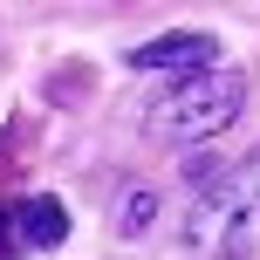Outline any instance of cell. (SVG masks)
Instances as JSON below:
<instances>
[{"label": "cell", "mask_w": 260, "mask_h": 260, "mask_svg": "<svg viewBox=\"0 0 260 260\" xmlns=\"http://www.w3.org/2000/svg\"><path fill=\"white\" fill-rule=\"evenodd\" d=\"M185 253L192 260H247L260 253V151L206 185L185 212Z\"/></svg>", "instance_id": "cell-1"}, {"label": "cell", "mask_w": 260, "mask_h": 260, "mask_svg": "<svg viewBox=\"0 0 260 260\" xmlns=\"http://www.w3.org/2000/svg\"><path fill=\"white\" fill-rule=\"evenodd\" d=\"M240 103H247V76L206 69V76L171 82V89L144 110V130L165 137V144H206V137H219V130L240 117Z\"/></svg>", "instance_id": "cell-2"}, {"label": "cell", "mask_w": 260, "mask_h": 260, "mask_svg": "<svg viewBox=\"0 0 260 260\" xmlns=\"http://www.w3.org/2000/svg\"><path fill=\"white\" fill-rule=\"evenodd\" d=\"M219 62V41L212 35H157V41H144V48H130V69H144V76H206V69Z\"/></svg>", "instance_id": "cell-3"}, {"label": "cell", "mask_w": 260, "mask_h": 260, "mask_svg": "<svg viewBox=\"0 0 260 260\" xmlns=\"http://www.w3.org/2000/svg\"><path fill=\"white\" fill-rule=\"evenodd\" d=\"M14 240H21V247H35V253L62 247V240H69V212H62V199H27V206L14 212Z\"/></svg>", "instance_id": "cell-4"}, {"label": "cell", "mask_w": 260, "mask_h": 260, "mask_svg": "<svg viewBox=\"0 0 260 260\" xmlns=\"http://www.w3.org/2000/svg\"><path fill=\"white\" fill-rule=\"evenodd\" d=\"M151 219H157V199L144 192V185H137V192H123V212H117V233H144V226H151Z\"/></svg>", "instance_id": "cell-5"}]
</instances>
